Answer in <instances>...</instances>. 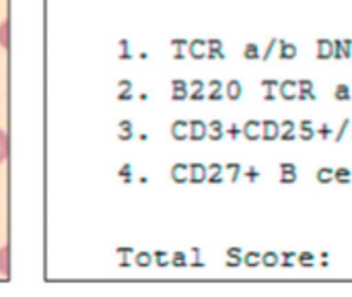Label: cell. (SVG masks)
<instances>
[{
  "label": "cell",
  "instance_id": "d6986e66",
  "mask_svg": "<svg viewBox=\"0 0 352 297\" xmlns=\"http://www.w3.org/2000/svg\"><path fill=\"white\" fill-rule=\"evenodd\" d=\"M8 27H10L8 19L2 21V25H0V43H2V48H8Z\"/></svg>",
  "mask_w": 352,
  "mask_h": 297
},
{
  "label": "cell",
  "instance_id": "6da1fadb",
  "mask_svg": "<svg viewBox=\"0 0 352 297\" xmlns=\"http://www.w3.org/2000/svg\"><path fill=\"white\" fill-rule=\"evenodd\" d=\"M278 91H280V97H283V99L293 101V99H297V95H299V85H297V81L287 79V81H283V83L278 85Z\"/></svg>",
  "mask_w": 352,
  "mask_h": 297
},
{
  "label": "cell",
  "instance_id": "5bb4252c",
  "mask_svg": "<svg viewBox=\"0 0 352 297\" xmlns=\"http://www.w3.org/2000/svg\"><path fill=\"white\" fill-rule=\"evenodd\" d=\"M6 157H8V136H6V132L0 128V165L6 161Z\"/></svg>",
  "mask_w": 352,
  "mask_h": 297
},
{
  "label": "cell",
  "instance_id": "e0dca14e",
  "mask_svg": "<svg viewBox=\"0 0 352 297\" xmlns=\"http://www.w3.org/2000/svg\"><path fill=\"white\" fill-rule=\"evenodd\" d=\"M316 130H314V126H305V128H299V132H297V136L301 139V141H305V143H309V141H314L316 139Z\"/></svg>",
  "mask_w": 352,
  "mask_h": 297
},
{
  "label": "cell",
  "instance_id": "d6a6232c",
  "mask_svg": "<svg viewBox=\"0 0 352 297\" xmlns=\"http://www.w3.org/2000/svg\"><path fill=\"white\" fill-rule=\"evenodd\" d=\"M248 178H250V180H258V178H260V172L252 167V170L248 172Z\"/></svg>",
  "mask_w": 352,
  "mask_h": 297
},
{
  "label": "cell",
  "instance_id": "f1b7e54d",
  "mask_svg": "<svg viewBox=\"0 0 352 297\" xmlns=\"http://www.w3.org/2000/svg\"><path fill=\"white\" fill-rule=\"evenodd\" d=\"M204 176H206V172H204V167H200V165H196V167H194V180H196V182H200V180H202Z\"/></svg>",
  "mask_w": 352,
  "mask_h": 297
},
{
  "label": "cell",
  "instance_id": "1f68e13d",
  "mask_svg": "<svg viewBox=\"0 0 352 297\" xmlns=\"http://www.w3.org/2000/svg\"><path fill=\"white\" fill-rule=\"evenodd\" d=\"M264 99H266V101H274V99H276V93H274V89H266V95H264Z\"/></svg>",
  "mask_w": 352,
  "mask_h": 297
},
{
  "label": "cell",
  "instance_id": "4dcf8cb0",
  "mask_svg": "<svg viewBox=\"0 0 352 297\" xmlns=\"http://www.w3.org/2000/svg\"><path fill=\"white\" fill-rule=\"evenodd\" d=\"M280 172H297L295 163H280Z\"/></svg>",
  "mask_w": 352,
  "mask_h": 297
},
{
  "label": "cell",
  "instance_id": "3957f363",
  "mask_svg": "<svg viewBox=\"0 0 352 297\" xmlns=\"http://www.w3.org/2000/svg\"><path fill=\"white\" fill-rule=\"evenodd\" d=\"M243 134H245V139H250V141H258V139H262V122H258V120H250V122L243 126Z\"/></svg>",
  "mask_w": 352,
  "mask_h": 297
},
{
  "label": "cell",
  "instance_id": "8d00e7d4",
  "mask_svg": "<svg viewBox=\"0 0 352 297\" xmlns=\"http://www.w3.org/2000/svg\"><path fill=\"white\" fill-rule=\"evenodd\" d=\"M351 126H352V122H351Z\"/></svg>",
  "mask_w": 352,
  "mask_h": 297
},
{
  "label": "cell",
  "instance_id": "d4e9b609",
  "mask_svg": "<svg viewBox=\"0 0 352 297\" xmlns=\"http://www.w3.org/2000/svg\"><path fill=\"white\" fill-rule=\"evenodd\" d=\"M349 128H351V120H344V122H342V126H340V132L336 134V141H338V143L344 139V134H346V130H349Z\"/></svg>",
  "mask_w": 352,
  "mask_h": 297
},
{
  "label": "cell",
  "instance_id": "cb8c5ba5",
  "mask_svg": "<svg viewBox=\"0 0 352 297\" xmlns=\"http://www.w3.org/2000/svg\"><path fill=\"white\" fill-rule=\"evenodd\" d=\"M318 134H320L324 141H328V139L332 136V126H330V124H322V128L318 130Z\"/></svg>",
  "mask_w": 352,
  "mask_h": 297
},
{
  "label": "cell",
  "instance_id": "ffe728a7",
  "mask_svg": "<svg viewBox=\"0 0 352 297\" xmlns=\"http://www.w3.org/2000/svg\"><path fill=\"white\" fill-rule=\"evenodd\" d=\"M280 130H285V132H295V130H297V122L291 120V118H287V120L280 122Z\"/></svg>",
  "mask_w": 352,
  "mask_h": 297
},
{
  "label": "cell",
  "instance_id": "836d02e7",
  "mask_svg": "<svg viewBox=\"0 0 352 297\" xmlns=\"http://www.w3.org/2000/svg\"><path fill=\"white\" fill-rule=\"evenodd\" d=\"M229 134H231L233 139H237V136H239V128H237V124H233V126L229 128Z\"/></svg>",
  "mask_w": 352,
  "mask_h": 297
},
{
  "label": "cell",
  "instance_id": "52a82bcc",
  "mask_svg": "<svg viewBox=\"0 0 352 297\" xmlns=\"http://www.w3.org/2000/svg\"><path fill=\"white\" fill-rule=\"evenodd\" d=\"M334 182H338V184H351L352 172L349 167H338V170H334Z\"/></svg>",
  "mask_w": 352,
  "mask_h": 297
},
{
  "label": "cell",
  "instance_id": "7402d4cb",
  "mask_svg": "<svg viewBox=\"0 0 352 297\" xmlns=\"http://www.w3.org/2000/svg\"><path fill=\"white\" fill-rule=\"evenodd\" d=\"M280 182L283 184H295L297 182V172H283Z\"/></svg>",
  "mask_w": 352,
  "mask_h": 297
},
{
  "label": "cell",
  "instance_id": "8fae6325",
  "mask_svg": "<svg viewBox=\"0 0 352 297\" xmlns=\"http://www.w3.org/2000/svg\"><path fill=\"white\" fill-rule=\"evenodd\" d=\"M334 97L338 99V101H349L352 99V93H351V87L349 85H338L336 89H334Z\"/></svg>",
  "mask_w": 352,
  "mask_h": 297
},
{
  "label": "cell",
  "instance_id": "d590c367",
  "mask_svg": "<svg viewBox=\"0 0 352 297\" xmlns=\"http://www.w3.org/2000/svg\"><path fill=\"white\" fill-rule=\"evenodd\" d=\"M239 263H241V258H231V260H229V267H237Z\"/></svg>",
  "mask_w": 352,
  "mask_h": 297
},
{
  "label": "cell",
  "instance_id": "603a6c76",
  "mask_svg": "<svg viewBox=\"0 0 352 297\" xmlns=\"http://www.w3.org/2000/svg\"><path fill=\"white\" fill-rule=\"evenodd\" d=\"M297 85H299V91H314V81L309 79H301L297 81Z\"/></svg>",
  "mask_w": 352,
  "mask_h": 297
},
{
  "label": "cell",
  "instance_id": "83f0119b",
  "mask_svg": "<svg viewBox=\"0 0 352 297\" xmlns=\"http://www.w3.org/2000/svg\"><path fill=\"white\" fill-rule=\"evenodd\" d=\"M280 139L287 141V143H291V141H295L299 136H297V132H285V130H280Z\"/></svg>",
  "mask_w": 352,
  "mask_h": 297
},
{
  "label": "cell",
  "instance_id": "277c9868",
  "mask_svg": "<svg viewBox=\"0 0 352 297\" xmlns=\"http://www.w3.org/2000/svg\"><path fill=\"white\" fill-rule=\"evenodd\" d=\"M334 58L342 60V58H352V41L346 39V41H334Z\"/></svg>",
  "mask_w": 352,
  "mask_h": 297
},
{
  "label": "cell",
  "instance_id": "7c38bea8",
  "mask_svg": "<svg viewBox=\"0 0 352 297\" xmlns=\"http://www.w3.org/2000/svg\"><path fill=\"white\" fill-rule=\"evenodd\" d=\"M241 93H243L241 83H239V81H231V83H229V87H227V95H229V99H239V97H241Z\"/></svg>",
  "mask_w": 352,
  "mask_h": 297
},
{
  "label": "cell",
  "instance_id": "4316f807",
  "mask_svg": "<svg viewBox=\"0 0 352 297\" xmlns=\"http://www.w3.org/2000/svg\"><path fill=\"white\" fill-rule=\"evenodd\" d=\"M200 136H204V124L196 122L194 124V139H200Z\"/></svg>",
  "mask_w": 352,
  "mask_h": 297
},
{
  "label": "cell",
  "instance_id": "ac0fdd59",
  "mask_svg": "<svg viewBox=\"0 0 352 297\" xmlns=\"http://www.w3.org/2000/svg\"><path fill=\"white\" fill-rule=\"evenodd\" d=\"M0 273L4 277H8V248L0 250Z\"/></svg>",
  "mask_w": 352,
  "mask_h": 297
},
{
  "label": "cell",
  "instance_id": "5b68a950",
  "mask_svg": "<svg viewBox=\"0 0 352 297\" xmlns=\"http://www.w3.org/2000/svg\"><path fill=\"white\" fill-rule=\"evenodd\" d=\"M318 58H320V60H330V58H334V41H330V39H320V41H318Z\"/></svg>",
  "mask_w": 352,
  "mask_h": 297
},
{
  "label": "cell",
  "instance_id": "ba28073f",
  "mask_svg": "<svg viewBox=\"0 0 352 297\" xmlns=\"http://www.w3.org/2000/svg\"><path fill=\"white\" fill-rule=\"evenodd\" d=\"M262 265L268 267V269L280 267V254H276V252H264L262 254Z\"/></svg>",
  "mask_w": 352,
  "mask_h": 297
},
{
  "label": "cell",
  "instance_id": "44dd1931",
  "mask_svg": "<svg viewBox=\"0 0 352 297\" xmlns=\"http://www.w3.org/2000/svg\"><path fill=\"white\" fill-rule=\"evenodd\" d=\"M276 45H278V39H276V37H272V39H270V43H268V50H266V52H264V56H262V60H264V62H268V60H270V56H272V52H274V48H276Z\"/></svg>",
  "mask_w": 352,
  "mask_h": 297
},
{
  "label": "cell",
  "instance_id": "8992f818",
  "mask_svg": "<svg viewBox=\"0 0 352 297\" xmlns=\"http://www.w3.org/2000/svg\"><path fill=\"white\" fill-rule=\"evenodd\" d=\"M278 45H280V52H278V56H280L283 60H295V58H297L299 50H297V45H295V43H289V41H278Z\"/></svg>",
  "mask_w": 352,
  "mask_h": 297
},
{
  "label": "cell",
  "instance_id": "e575fe53",
  "mask_svg": "<svg viewBox=\"0 0 352 297\" xmlns=\"http://www.w3.org/2000/svg\"><path fill=\"white\" fill-rule=\"evenodd\" d=\"M229 256H231V258H241V250H237V248H231V250H229Z\"/></svg>",
  "mask_w": 352,
  "mask_h": 297
},
{
  "label": "cell",
  "instance_id": "7a4b0ae2",
  "mask_svg": "<svg viewBox=\"0 0 352 297\" xmlns=\"http://www.w3.org/2000/svg\"><path fill=\"white\" fill-rule=\"evenodd\" d=\"M262 139L264 141H276V139H280V122H276V120H264L262 122Z\"/></svg>",
  "mask_w": 352,
  "mask_h": 297
},
{
  "label": "cell",
  "instance_id": "484cf974",
  "mask_svg": "<svg viewBox=\"0 0 352 297\" xmlns=\"http://www.w3.org/2000/svg\"><path fill=\"white\" fill-rule=\"evenodd\" d=\"M262 85H264V89H274V87H278L280 83H278L276 79H264Z\"/></svg>",
  "mask_w": 352,
  "mask_h": 297
},
{
  "label": "cell",
  "instance_id": "30bf717a",
  "mask_svg": "<svg viewBox=\"0 0 352 297\" xmlns=\"http://www.w3.org/2000/svg\"><path fill=\"white\" fill-rule=\"evenodd\" d=\"M297 260H299V265H301L303 269L316 267V254H314V252H301V254H297Z\"/></svg>",
  "mask_w": 352,
  "mask_h": 297
},
{
  "label": "cell",
  "instance_id": "9c48e42d",
  "mask_svg": "<svg viewBox=\"0 0 352 297\" xmlns=\"http://www.w3.org/2000/svg\"><path fill=\"white\" fill-rule=\"evenodd\" d=\"M316 178H318L320 184H330V182H334V170L332 167H322V170H318Z\"/></svg>",
  "mask_w": 352,
  "mask_h": 297
},
{
  "label": "cell",
  "instance_id": "2e32d148",
  "mask_svg": "<svg viewBox=\"0 0 352 297\" xmlns=\"http://www.w3.org/2000/svg\"><path fill=\"white\" fill-rule=\"evenodd\" d=\"M243 56H245L248 60H258V58H260V48H258V43H248L245 50H243Z\"/></svg>",
  "mask_w": 352,
  "mask_h": 297
},
{
  "label": "cell",
  "instance_id": "4fadbf2b",
  "mask_svg": "<svg viewBox=\"0 0 352 297\" xmlns=\"http://www.w3.org/2000/svg\"><path fill=\"white\" fill-rule=\"evenodd\" d=\"M295 258H297V252H293V250H285V252L280 254V267H285V269L295 267Z\"/></svg>",
  "mask_w": 352,
  "mask_h": 297
},
{
  "label": "cell",
  "instance_id": "f546056e",
  "mask_svg": "<svg viewBox=\"0 0 352 297\" xmlns=\"http://www.w3.org/2000/svg\"><path fill=\"white\" fill-rule=\"evenodd\" d=\"M221 134H223V132H221V124H219V122H212V132H210V136H212V139H221Z\"/></svg>",
  "mask_w": 352,
  "mask_h": 297
},
{
  "label": "cell",
  "instance_id": "9a60e30c",
  "mask_svg": "<svg viewBox=\"0 0 352 297\" xmlns=\"http://www.w3.org/2000/svg\"><path fill=\"white\" fill-rule=\"evenodd\" d=\"M243 263H245L250 269H256V267L262 265V254H258V252H248L245 258H243Z\"/></svg>",
  "mask_w": 352,
  "mask_h": 297
}]
</instances>
